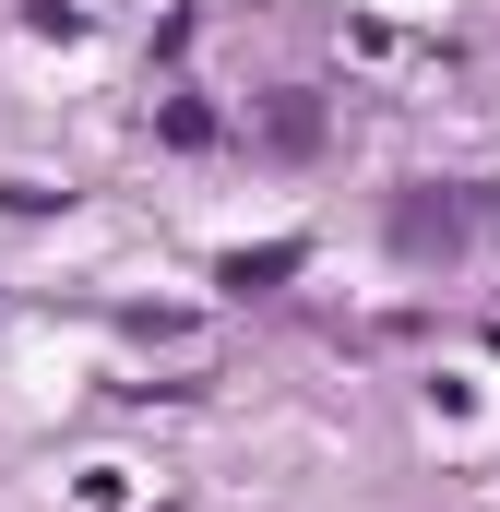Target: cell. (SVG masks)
I'll return each instance as SVG.
<instances>
[{
    "mask_svg": "<svg viewBox=\"0 0 500 512\" xmlns=\"http://www.w3.org/2000/svg\"><path fill=\"white\" fill-rule=\"evenodd\" d=\"M465 227H477V203H465V191H453V203H405V215H393V239H405V251H453Z\"/></svg>",
    "mask_w": 500,
    "mask_h": 512,
    "instance_id": "1",
    "label": "cell"
},
{
    "mask_svg": "<svg viewBox=\"0 0 500 512\" xmlns=\"http://www.w3.org/2000/svg\"><path fill=\"white\" fill-rule=\"evenodd\" d=\"M262 143H274V155H298V143H322V108H310V96H286V108L262 120Z\"/></svg>",
    "mask_w": 500,
    "mask_h": 512,
    "instance_id": "2",
    "label": "cell"
}]
</instances>
